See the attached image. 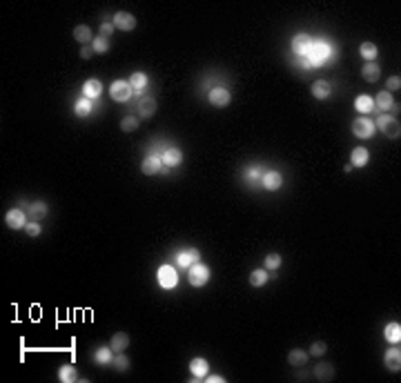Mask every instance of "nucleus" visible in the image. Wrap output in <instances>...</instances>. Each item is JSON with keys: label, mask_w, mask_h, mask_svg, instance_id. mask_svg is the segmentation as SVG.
Returning <instances> with one entry per match:
<instances>
[{"label": "nucleus", "mask_w": 401, "mask_h": 383, "mask_svg": "<svg viewBox=\"0 0 401 383\" xmlns=\"http://www.w3.org/2000/svg\"><path fill=\"white\" fill-rule=\"evenodd\" d=\"M188 281L194 287H203L209 281V267L205 265V263H200V261L194 263V265L188 270Z\"/></svg>", "instance_id": "obj_1"}, {"label": "nucleus", "mask_w": 401, "mask_h": 383, "mask_svg": "<svg viewBox=\"0 0 401 383\" xmlns=\"http://www.w3.org/2000/svg\"><path fill=\"white\" fill-rule=\"evenodd\" d=\"M156 281H159L161 287H165V290H172V287H176V283H179V272L174 270L172 265H161L159 272H156Z\"/></svg>", "instance_id": "obj_2"}, {"label": "nucleus", "mask_w": 401, "mask_h": 383, "mask_svg": "<svg viewBox=\"0 0 401 383\" xmlns=\"http://www.w3.org/2000/svg\"><path fill=\"white\" fill-rule=\"evenodd\" d=\"M328 56H330V47H328V42L317 40V42H312L310 51L305 54V58H310L314 63V67H317V65H321L323 60H328Z\"/></svg>", "instance_id": "obj_3"}, {"label": "nucleus", "mask_w": 401, "mask_h": 383, "mask_svg": "<svg viewBox=\"0 0 401 383\" xmlns=\"http://www.w3.org/2000/svg\"><path fill=\"white\" fill-rule=\"evenodd\" d=\"M109 94H112V98L116 100V103H127L134 94V87L127 83V80H116V83H112Z\"/></svg>", "instance_id": "obj_4"}, {"label": "nucleus", "mask_w": 401, "mask_h": 383, "mask_svg": "<svg viewBox=\"0 0 401 383\" xmlns=\"http://www.w3.org/2000/svg\"><path fill=\"white\" fill-rule=\"evenodd\" d=\"M352 134L359 138H370L375 134V121H370L368 116H359L357 121H352Z\"/></svg>", "instance_id": "obj_5"}, {"label": "nucleus", "mask_w": 401, "mask_h": 383, "mask_svg": "<svg viewBox=\"0 0 401 383\" xmlns=\"http://www.w3.org/2000/svg\"><path fill=\"white\" fill-rule=\"evenodd\" d=\"M379 129L386 134L388 138H399L401 136V127H399V121L393 116H388V114H384V116H379Z\"/></svg>", "instance_id": "obj_6"}, {"label": "nucleus", "mask_w": 401, "mask_h": 383, "mask_svg": "<svg viewBox=\"0 0 401 383\" xmlns=\"http://www.w3.org/2000/svg\"><path fill=\"white\" fill-rule=\"evenodd\" d=\"M207 100H209V105H214V107H227L230 100H232V96H230V92H227L225 87H214V89H209Z\"/></svg>", "instance_id": "obj_7"}, {"label": "nucleus", "mask_w": 401, "mask_h": 383, "mask_svg": "<svg viewBox=\"0 0 401 383\" xmlns=\"http://www.w3.org/2000/svg\"><path fill=\"white\" fill-rule=\"evenodd\" d=\"M312 42H314V40L308 36V33H297V36L292 38V51L301 58V56H305V54L310 51Z\"/></svg>", "instance_id": "obj_8"}, {"label": "nucleus", "mask_w": 401, "mask_h": 383, "mask_svg": "<svg viewBox=\"0 0 401 383\" xmlns=\"http://www.w3.org/2000/svg\"><path fill=\"white\" fill-rule=\"evenodd\" d=\"M4 221H7V225L11 229H22L27 225V216L22 209H9L7 216H4Z\"/></svg>", "instance_id": "obj_9"}, {"label": "nucleus", "mask_w": 401, "mask_h": 383, "mask_svg": "<svg viewBox=\"0 0 401 383\" xmlns=\"http://www.w3.org/2000/svg\"><path fill=\"white\" fill-rule=\"evenodd\" d=\"M190 372L194 375V381L205 379V377H207V372H209L207 361H205V359H200V357L192 359V361H190Z\"/></svg>", "instance_id": "obj_10"}, {"label": "nucleus", "mask_w": 401, "mask_h": 383, "mask_svg": "<svg viewBox=\"0 0 401 383\" xmlns=\"http://www.w3.org/2000/svg\"><path fill=\"white\" fill-rule=\"evenodd\" d=\"M114 27H118V29H123V31H132L134 27H136V18L127 11H118L116 16H114Z\"/></svg>", "instance_id": "obj_11"}, {"label": "nucleus", "mask_w": 401, "mask_h": 383, "mask_svg": "<svg viewBox=\"0 0 401 383\" xmlns=\"http://www.w3.org/2000/svg\"><path fill=\"white\" fill-rule=\"evenodd\" d=\"M200 261V254H199V250H183V252H179V256H176V263H179L181 267H192L194 263H199Z\"/></svg>", "instance_id": "obj_12"}, {"label": "nucleus", "mask_w": 401, "mask_h": 383, "mask_svg": "<svg viewBox=\"0 0 401 383\" xmlns=\"http://www.w3.org/2000/svg\"><path fill=\"white\" fill-rule=\"evenodd\" d=\"M281 185H283V176H281L276 170H270L263 174V188L267 192H276Z\"/></svg>", "instance_id": "obj_13"}, {"label": "nucleus", "mask_w": 401, "mask_h": 383, "mask_svg": "<svg viewBox=\"0 0 401 383\" xmlns=\"http://www.w3.org/2000/svg\"><path fill=\"white\" fill-rule=\"evenodd\" d=\"M161 167H163V161H161L156 154H152V156H147V159L143 161L141 170H143V174L154 176V174H159V172H161Z\"/></svg>", "instance_id": "obj_14"}, {"label": "nucleus", "mask_w": 401, "mask_h": 383, "mask_svg": "<svg viewBox=\"0 0 401 383\" xmlns=\"http://www.w3.org/2000/svg\"><path fill=\"white\" fill-rule=\"evenodd\" d=\"M161 156H163L161 161H163L167 167H176V165H181V163H183V152H181L179 147H170V150H165Z\"/></svg>", "instance_id": "obj_15"}, {"label": "nucleus", "mask_w": 401, "mask_h": 383, "mask_svg": "<svg viewBox=\"0 0 401 383\" xmlns=\"http://www.w3.org/2000/svg\"><path fill=\"white\" fill-rule=\"evenodd\" d=\"M386 368H388L390 372H399L401 370V352L399 348H393V350L386 352Z\"/></svg>", "instance_id": "obj_16"}, {"label": "nucleus", "mask_w": 401, "mask_h": 383, "mask_svg": "<svg viewBox=\"0 0 401 383\" xmlns=\"http://www.w3.org/2000/svg\"><path fill=\"white\" fill-rule=\"evenodd\" d=\"M368 161H370V154H368L366 147H355L350 154V165L352 167H364L368 165Z\"/></svg>", "instance_id": "obj_17"}, {"label": "nucleus", "mask_w": 401, "mask_h": 383, "mask_svg": "<svg viewBox=\"0 0 401 383\" xmlns=\"http://www.w3.org/2000/svg\"><path fill=\"white\" fill-rule=\"evenodd\" d=\"M100 92H103V85H100V80L98 78H89L87 83L83 85V94H85V98H98L100 96Z\"/></svg>", "instance_id": "obj_18"}, {"label": "nucleus", "mask_w": 401, "mask_h": 383, "mask_svg": "<svg viewBox=\"0 0 401 383\" xmlns=\"http://www.w3.org/2000/svg\"><path fill=\"white\" fill-rule=\"evenodd\" d=\"M109 348H112V352H125L127 348H130V337H127V334H123V332L114 334Z\"/></svg>", "instance_id": "obj_19"}, {"label": "nucleus", "mask_w": 401, "mask_h": 383, "mask_svg": "<svg viewBox=\"0 0 401 383\" xmlns=\"http://www.w3.org/2000/svg\"><path fill=\"white\" fill-rule=\"evenodd\" d=\"M355 107H357V112L359 114H370L372 109H375V98H370V96H366V94L357 96Z\"/></svg>", "instance_id": "obj_20"}, {"label": "nucleus", "mask_w": 401, "mask_h": 383, "mask_svg": "<svg viewBox=\"0 0 401 383\" xmlns=\"http://www.w3.org/2000/svg\"><path fill=\"white\" fill-rule=\"evenodd\" d=\"M314 377H317L319 381H332L334 366H332V363H319V366L314 368Z\"/></svg>", "instance_id": "obj_21"}, {"label": "nucleus", "mask_w": 401, "mask_h": 383, "mask_svg": "<svg viewBox=\"0 0 401 383\" xmlns=\"http://www.w3.org/2000/svg\"><path fill=\"white\" fill-rule=\"evenodd\" d=\"M330 92H332V87L328 80H317V83L312 85V96L319 100H326L328 96H330Z\"/></svg>", "instance_id": "obj_22"}, {"label": "nucleus", "mask_w": 401, "mask_h": 383, "mask_svg": "<svg viewBox=\"0 0 401 383\" xmlns=\"http://www.w3.org/2000/svg\"><path fill=\"white\" fill-rule=\"evenodd\" d=\"M361 76H364V80H368V83H375V80H379L381 76V67L375 65V63H368L361 67Z\"/></svg>", "instance_id": "obj_23"}, {"label": "nucleus", "mask_w": 401, "mask_h": 383, "mask_svg": "<svg viewBox=\"0 0 401 383\" xmlns=\"http://www.w3.org/2000/svg\"><path fill=\"white\" fill-rule=\"evenodd\" d=\"M393 105H395V100H393V94H390V92H379V94H377L375 107H379V109H384V112H388V109H393Z\"/></svg>", "instance_id": "obj_24"}, {"label": "nucleus", "mask_w": 401, "mask_h": 383, "mask_svg": "<svg viewBox=\"0 0 401 383\" xmlns=\"http://www.w3.org/2000/svg\"><path fill=\"white\" fill-rule=\"evenodd\" d=\"M92 100L89 98H80V100H76V105H74V114L76 116H80V118H85V116H89L92 114Z\"/></svg>", "instance_id": "obj_25"}, {"label": "nucleus", "mask_w": 401, "mask_h": 383, "mask_svg": "<svg viewBox=\"0 0 401 383\" xmlns=\"http://www.w3.org/2000/svg\"><path fill=\"white\" fill-rule=\"evenodd\" d=\"M384 334H386V341L399 343L401 341V325L399 323H388L386 325V330H384Z\"/></svg>", "instance_id": "obj_26"}, {"label": "nucleus", "mask_w": 401, "mask_h": 383, "mask_svg": "<svg viewBox=\"0 0 401 383\" xmlns=\"http://www.w3.org/2000/svg\"><path fill=\"white\" fill-rule=\"evenodd\" d=\"M74 38L80 42V45H87V42L94 38V33H92V29H89L87 25H78L74 29Z\"/></svg>", "instance_id": "obj_27"}, {"label": "nucleus", "mask_w": 401, "mask_h": 383, "mask_svg": "<svg viewBox=\"0 0 401 383\" xmlns=\"http://www.w3.org/2000/svg\"><path fill=\"white\" fill-rule=\"evenodd\" d=\"M359 51H361V56H364L368 63H372V60H375L377 56H379V49H377L375 42H361Z\"/></svg>", "instance_id": "obj_28"}, {"label": "nucleus", "mask_w": 401, "mask_h": 383, "mask_svg": "<svg viewBox=\"0 0 401 383\" xmlns=\"http://www.w3.org/2000/svg\"><path fill=\"white\" fill-rule=\"evenodd\" d=\"M288 361H290V366H294V368L305 366V363H308V352L305 350H292L288 354Z\"/></svg>", "instance_id": "obj_29"}, {"label": "nucleus", "mask_w": 401, "mask_h": 383, "mask_svg": "<svg viewBox=\"0 0 401 383\" xmlns=\"http://www.w3.org/2000/svg\"><path fill=\"white\" fill-rule=\"evenodd\" d=\"M138 112H141V116H154L156 100L154 98H141V103H138Z\"/></svg>", "instance_id": "obj_30"}, {"label": "nucleus", "mask_w": 401, "mask_h": 383, "mask_svg": "<svg viewBox=\"0 0 401 383\" xmlns=\"http://www.w3.org/2000/svg\"><path fill=\"white\" fill-rule=\"evenodd\" d=\"M94 361L98 363V366H107V363H112V348H98L96 352H94Z\"/></svg>", "instance_id": "obj_31"}, {"label": "nucleus", "mask_w": 401, "mask_h": 383, "mask_svg": "<svg viewBox=\"0 0 401 383\" xmlns=\"http://www.w3.org/2000/svg\"><path fill=\"white\" fill-rule=\"evenodd\" d=\"M58 379L63 381V383H71V381L78 379V372H76L74 366H63L58 370Z\"/></svg>", "instance_id": "obj_32"}, {"label": "nucleus", "mask_w": 401, "mask_h": 383, "mask_svg": "<svg viewBox=\"0 0 401 383\" xmlns=\"http://www.w3.org/2000/svg\"><path fill=\"white\" fill-rule=\"evenodd\" d=\"M250 283L254 285V287L265 285V283H267V270H254V272L250 274Z\"/></svg>", "instance_id": "obj_33"}, {"label": "nucleus", "mask_w": 401, "mask_h": 383, "mask_svg": "<svg viewBox=\"0 0 401 383\" xmlns=\"http://www.w3.org/2000/svg\"><path fill=\"white\" fill-rule=\"evenodd\" d=\"M112 363H114V368H116L118 372H125L127 368H130V359H127L123 352H116V357H114Z\"/></svg>", "instance_id": "obj_34"}, {"label": "nucleus", "mask_w": 401, "mask_h": 383, "mask_svg": "<svg viewBox=\"0 0 401 383\" xmlns=\"http://www.w3.org/2000/svg\"><path fill=\"white\" fill-rule=\"evenodd\" d=\"M130 85L134 89H143L147 85V76L143 74V71H136V74H132V80H130Z\"/></svg>", "instance_id": "obj_35"}, {"label": "nucleus", "mask_w": 401, "mask_h": 383, "mask_svg": "<svg viewBox=\"0 0 401 383\" xmlns=\"http://www.w3.org/2000/svg\"><path fill=\"white\" fill-rule=\"evenodd\" d=\"M121 129L123 132H136L138 129V118L136 116H125L121 121Z\"/></svg>", "instance_id": "obj_36"}, {"label": "nucleus", "mask_w": 401, "mask_h": 383, "mask_svg": "<svg viewBox=\"0 0 401 383\" xmlns=\"http://www.w3.org/2000/svg\"><path fill=\"white\" fill-rule=\"evenodd\" d=\"M107 49H109L107 38H103V36L94 38V51H96V54H107Z\"/></svg>", "instance_id": "obj_37"}, {"label": "nucleus", "mask_w": 401, "mask_h": 383, "mask_svg": "<svg viewBox=\"0 0 401 383\" xmlns=\"http://www.w3.org/2000/svg\"><path fill=\"white\" fill-rule=\"evenodd\" d=\"M279 267H281V256L276 252L265 256V270H279Z\"/></svg>", "instance_id": "obj_38"}, {"label": "nucleus", "mask_w": 401, "mask_h": 383, "mask_svg": "<svg viewBox=\"0 0 401 383\" xmlns=\"http://www.w3.org/2000/svg\"><path fill=\"white\" fill-rule=\"evenodd\" d=\"M326 350H328L326 341H314V343H312V348H310V352H308V354H312V357H321V354H326Z\"/></svg>", "instance_id": "obj_39"}, {"label": "nucleus", "mask_w": 401, "mask_h": 383, "mask_svg": "<svg viewBox=\"0 0 401 383\" xmlns=\"http://www.w3.org/2000/svg\"><path fill=\"white\" fill-rule=\"evenodd\" d=\"M386 85H388V89H386V92L393 94V92H397V89L401 87V78H399V76H390L388 83H386Z\"/></svg>", "instance_id": "obj_40"}, {"label": "nucleus", "mask_w": 401, "mask_h": 383, "mask_svg": "<svg viewBox=\"0 0 401 383\" xmlns=\"http://www.w3.org/2000/svg\"><path fill=\"white\" fill-rule=\"evenodd\" d=\"M25 232L29 234V236H38V234H40V225H38L36 221L27 223V225H25Z\"/></svg>", "instance_id": "obj_41"}, {"label": "nucleus", "mask_w": 401, "mask_h": 383, "mask_svg": "<svg viewBox=\"0 0 401 383\" xmlns=\"http://www.w3.org/2000/svg\"><path fill=\"white\" fill-rule=\"evenodd\" d=\"M114 33V22H103L100 25V36L103 38H109Z\"/></svg>", "instance_id": "obj_42"}, {"label": "nucleus", "mask_w": 401, "mask_h": 383, "mask_svg": "<svg viewBox=\"0 0 401 383\" xmlns=\"http://www.w3.org/2000/svg\"><path fill=\"white\" fill-rule=\"evenodd\" d=\"M45 212H47V205L45 203H33L31 205V214H33V216H42Z\"/></svg>", "instance_id": "obj_43"}, {"label": "nucleus", "mask_w": 401, "mask_h": 383, "mask_svg": "<svg viewBox=\"0 0 401 383\" xmlns=\"http://www.w3.org/2000/svg\"><path fill=\"white\" fill-rule=\"evenodd\" d=\"M205 381L207 383H225V379H223L221 375H207L205 377Z\"/></svg>", "instance_id": "obj_44"}, {"label": "nucleus", "mask_w": 401, "mask_h": 383, "mask_svg": "<svg viewBox=\"0 0 401 383\" xmlns=\"http://www.w3.org/2000/svg\"><path fill=\"white\" fill-rule=\"evenodd\" d=\"M92 54H94V49H92V47H83V49H80V58H83V60L92 58Z\"/></svg>", "instance_id": "obj_45"}]
</instances>
